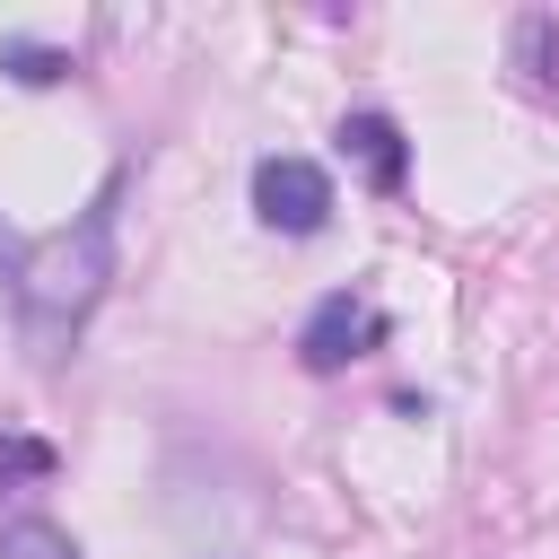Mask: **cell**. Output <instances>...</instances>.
Here are the masks:
<instances>
[{
	"label": "cell",
	"mask_w": 559,
	"mask_h": 559,
	"mask_svg": "<svg viewBox=\"0 0 559 559\" xmlns=\"http://www.w3.org/2000/svg\"><path fill=\"white\" fill-rule=\"evenodd\" d=\"M515 70L533 96H559V17L550 9H524L515 17Z\"/></svg>",
	"instance_id": "obj_5"
},
{
	"label": "cell",
	"mask_w": 559,
	"mask_h": 559,
	"mask_svg": "<svg viewBox=\"0 0 559 559\" xmlns=\"http://www.w3.org/2000/svg\"><path fill=\"white\" fill-rule=\"evenodd\" d=\"M17 480H52V445L44 437H0V489Z\"/></svg>",
	"instance_id": "obj_8"
},
{
	"label": "cell",
	"mask_w": 559,
	"mask_h": 559,
	"mask_svg": "<svg viewBox=\"0 0 559 559\" xmlns=\"http://www.w3.org/2000/svg\"><path fill=\"white\" fill-rule=\"evenodd\" d=\"M367 349H384V314H376L367 297H349V288L314 297V314L297 323V358H306V376H341V367L367 358Z\"/></svg>",
	"instance_id": "obj_2"
},
{
	"label": "cell",
	"mask_w": 559,
	"mask_h": 559,
	"mask_svg": "<svg viewBox=\"0 0 559 559\" xmlns=\"http://www.w3.org/2000/svg\"><path fill=\"white\" fill-rule=\"evenodd\" d=\"M253 218L280 236H314L332 218V175L314 157H262L253 166Z\"/></svg>",
	"instance_id": "obj_3"
},
{
	"label": "cell",
	"mask_w": 559,
	"mask_h": 559,
	"mask_svg": "<svg viewBox=\"0 0 559 559\" xmlns=\"http://www.w3.org/2000/svg\"><path fill=\"white\" fill-rule=\"evenodd\" d=\"M0 559H79V542L52 515H9L0 524Z\"/></svg>",
	"instance_id": "obj_6"
},
{
	"label": "cell",
	"mask_w": 559,
	"mask_h": 559,
	"mask_svg": "<svg viewBox=\"0 0 559 559\" xmlns=\"http://www.w3.org/2000/svg\"><path fill=\"white\" fill-rule=\"evenodd\" d=\"M0 70H9L17 87H61V79H70V52H52V44H17V35H9V44H0Z\"/></svg>",
	"instance_id": "obj_7"
},
{
	"label": "cell",
	"mask_w": 559,
	"mask_h": 559,
	"mask_svg": "<svg viewBox=\"0 0 559 559\" xmlns=\"http://www.w3.org/2000/svg\"><path fill=\"white\" fill-rule=\"evenodd\" d=\"M341 148L367 166V183H376V192H402L411 148H402V122H393V114H349V122H341Z\"/></svg>",
	"instance_id": "obj_4"
},
{
	"label": "cell",
	"mask_w": 559,
	"mask_h": 559,
	"mask_svg": "<svg viewBox=\"0 0 559 559\" xmlns=\"http://www.w3.org/2000/svg\"><path fill=\"white\" fill-rule=\"evenodd\" d=\"M0 280H9L17 314H26V332H35V358H61V341L79 332V314H87V306L105 297V280H114V183H105L70 227H52V236H35V245L0 236Z\"/></svg>",
	"instance_id": "obj_1"
}]
</instances>
